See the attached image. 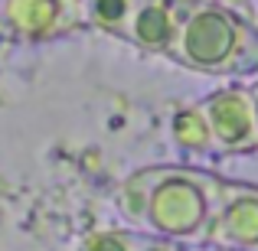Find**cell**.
Here are the masks:
<instances>
[{"label":"cell","instance_id":"9c48e42d","mask_svg":"<svg viewBox=\"0 0 258 251\" xmlns=\"http://www.w3.org/2000/svg\"><path fill=\"white\" fill-rule=\"evenodd\" d=\"M141 245V232L121 225V228H98V232L82 235L76 251H134Z\"/></svg>","mask_w":258,"mask_h":251},{"label":"cell","instance_id":"277c9868","mask_svg":"<svg viewBox=\"0 0 258 251\" xmlns=\"http://www.w3.org/2000/svg\"><path fill=\"white\" fill-rule=\"evenodd\" d=\"M82 26V0H0V36L17 43H52Z\"/></svg>","mask_w":258,"mask_h":251},{"label":"cell","instance_id":"7c38bea8","mask_svg":"<svg viewBox=\"0 0 258 251\" xmlns=\"http://www.w3.org/2000/svg\"><path fill=\"white\" fill-rule=\"evenodd\" d=\"M248 95H252V111H255V127H258V78L248 85Z\"/></svg>","mask_w":258,"mask_h":251},{"label":"cell","instance_id":"8fae6325","mask_svg":"<svg viewBox=\"0 0 258 251\" xmlns=\"http://www.w3.org/2000/svg\"><path fill=\"white\" fill-rule=\"evenodd\" d=\"M216 4H222L226 10H232L235 17H242V20L248 23V17H252V4H255V0H216Z\"/></svg>","mask_w":258,"mask_h":251},{"label":"cell","instance_id":"6da1fadb","mask_svg":"<svg viewBox=\"0 0 258 251\" xmlns=\"http://www.w3.org/2000/svg\"><path fill=\"white\" fill-rule=\"evenodd\" d=\"M222 180L226 176H216L203 166H144L124 180L118 209L124 215V225L141 235L203 245Z\"/></svg>","mask_w":258,"mask_h":251},{"label":"cell","instance_id":"7a4b0ae2","mask_svg":"<svg viewBox=\"0 0 258 251\" xmlns=\"http://www.w3.org/2000/svg\"><path fill=\"white\" fill-rule=\"evenodd\" d=\"M170 59L193 72H203V75H255L258 30L216 0H186Z\"/></svg>","mask_w":258,"mask_h":251},{"label":"cell","instance_id":"5b68a950","mask_svg":"<svg viewBox=\"0 0 258 251\" xmlns=\"http://www.w3.org/2000/svg\"><path fill=\"white\" fill-rule=\"evenodd\" d=\"M206 241L232 251H258V183L222 180Z\"/></svg>","mask_w":258,"mask_h":251},{"label":"cell","instance_id":"3957f363","mask_svg":"<svg viewBox=\"0 0 258 251\" xmlns=\"http://www.w3.org/2000/svg\"><path fill=\"white\" fill-rule=\"evenodd\" d=\"M209 127L216 157H245L258 150V127L248 85H226L196 101Z\"/></svg>","mask_w":258,"mask_h":251},{"label":"cell","instance_id":"52a82bcc","mask_svg":"<svg viewBox=\"0 0 258 251\" xmlns=\"http://www.w3.org/2000/svg\"><path fill=\"white\" fill-rule=\"evenodd\" d=\"M170 140H173L176 150H183V153H193V157H216L209 127H206V121H203V114H200L196 105L180 108V111L170 118Z\"/></svg>","mask_w":258,"mask_h":251},{"label":"cell","instance_id":"5bb4252c","mask_svg":"<svg viewBox=\"0 0 258 251\" xmlns=\"http://www.w3.org/2000/svg\"><path fill=\"white\" fill-rule=\"evenodd\" d=\"M248 23H252L255 30H258V0H255V4H252V17H248Z\"/></svg>","mask_w":258,"mask_h":251},{"label":"cell","instance_id":"4fadbf2b","mask_svg":"<svg viewBox=\"0 0 258 251\" xmlns=\"http://www.w3.org/2000/svg\"><path fill=\"white\" fill-rule=\"evenodd\" d=\"M189 251H232V248H222V245H209V241H203V245H189Z\"/></svg>","mask_w":258,"mask_h":251},{"label":"cell","instance_id":"8992f818","mask_svg":"<svg viewBox=\"0 0 258 251\" xmlns=\"http://www.w3.org/2000/svg\"><path fill=\"white\" fill-rule=\"evenodd\" d=\"M186 0H138L124 30V43L151 56H170Z\"/></svg>","mask_w":258,"mask_h":251},{"label":"cell","instance_id":"30bf717a","mask_svg":"<svg viewBox=\"0 0 258 251\" xmlns=\"http://www.w3.org/2000/svg\"><path fill=\"white\" fill-rule=\"evenodd\" d=\"M134 251H189V245L167 241V238H154V235H141V245Z\"/></svg>","mask_w":258,"mask_h":251},{"label":"cell","instance_id":"ba28073f","mask_svg":"<svg viewBox=\"0 0 258 251\" xmlns=\"http://www.w3.org/2000/svg\"><path fill=\"white\" fill-rule=\"evenodd\" d=\"M82 7H85V26H95V30L121 39L138 0H82Z\"/></svg>","mask_w":258,"mask_h":251}]
</instances>
